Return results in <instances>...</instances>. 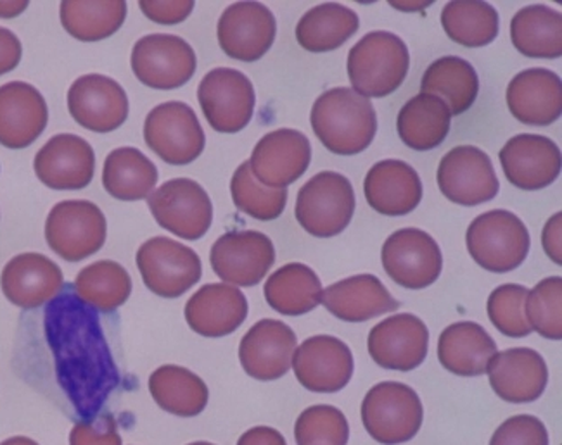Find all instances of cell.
Instances as JSON below:
<instances>
[{"label": "cell", "mask_w": 562, "mask_h": 445, "mask_svg": "<svg viewBox=\"0 0 562 445\" xmlns=\"http://www.w3.org/2000/svg\"><path fill=\"white\" fill-rule=\"evenodd\" d=\"M137 267L144 285L165 299L183 296L203 275L200 255L167 237H155L140 246Z\"/></svg>", "instance_id": "obj_9"}, {"label": "cell", "mask_w": 562, "mask_h": 445, "mask_svg": "<svg viewBox=\"0 0 562 445\" xmlns=\"http://www.w3.org/2000/svg\"><path fill=\"white\" fill-rule=\"evenodd\" d=\"M528 288L518 284H506L495 288L486 303L490 321L502 335L522 339L530 335V323L526 320L525 303Z\"/></svg>", "instance_id": "obj_45"}, {"label": "cell", "mask_w": 562, "mask_h": 445, "mask_svg": "<svg viewBox=\"0 0 562 445\" xmlns=\"http://www.w3.org/2000/svg\"><path fill=\"white\" fill-rule=\"evenodd\" d=\"M122 435L113 417L78 421L70 432V445H122Z\"/></svg>", "instance_id": "obj_47"}, {"label": "cell", "mask_w": 562, "mask_h": 445, "mask_svg": "<svg viewBox=\"0 0 562 445\" xmlns=\"http://www.w3.org/2000/svg\"><path fill=\"white\" fill-rule=\"evenodd\" d=\"M147 147L173 167H186L203 155L204 137L196 113L183 102H165L147 114L144 123Z\"/></svg>", "instance_id": "obj_8"}, {"label": "cell", "mask_w": 562, "mask_h": 445, "mask_svg": "<svg viewBox=\"0 0 562 445\" xmlns=\"http://www.w3.org/2000/svg\"><path fill=\"white\" fill-rule=\"evenodd\" d=\"M218 44L231 59L255 62L269 53L278 23L272 11L258 2L228 5L218 21Z\"/></svg>", "instance_id": "obj_19"}, {"label": "cell", "mask_w": 562, "mask_h": 445, "mask_svg": "<svg viewBox=\"0 0 562 445\" xmlns=\"http://www.w3.org/2000/svg\"><path fill=\"white\" fill-rule=\"evenodd\" d=\"M323 284L312 267L290 263L279 267L266 282L267 303L284 316H302L323 303Z\"/></svg>", "instance_id": "obj_33"}, {"label": "cell", "mask_w": 562, "mask_h": 445, "mask_svg": "<svg viewBox=\"0 0 562 445\" xmlns=\"http://www.w3.org/2000/svg\"><path fill=\"white\" fill-rule=\"evenodd\" d=\"M423 93L440 98L449 105L452 116H461L476 101L480 78L471 62L462 57L447 56L436 59L420 81Z\"/></svg>", "instance_id": "obj_36"}, {"label": "cell", "mask_w": 562, "mask_h": 445, "mask_svg": "<svg viewBox=\"0 0 562 445\" xmlns=\"http://www.w3.org/2000/svg\"><path fill=\"white\" fill-rule=\"evenodd\" d=\"M106 216L89 201H63L45 221V240L59 258L70 263L87 260L106 242Z\"/></svg>", "instance_id": "obj_7"}, {"label": "cell", "mask_w": 562, "mask_h": 445, "mask_svg": "<svg viewBox=\"0 0 562 445\" xmlns=\"http://www.w3.org/2000/svg\"><path fill=\"white\" fill-rule=\"evenodd\" d=\"M490 385L502 401L530 404L546 392L549 369L546 360L528 347L507 349L490 361Z\"/></svg>", "instance_id": "obj_25"}, {"label": "cell", "mask_w": 562, "mask_h": 445, "mask_svg": "<svg viewBox=\"0 0 562 445\" xmlns=\"http://www.w3.org/2000/svg\"><path fill=\"white\" fill-rule=\"evenodd\" d=\"M498 156L507 180L521 191L546 189L561 174V150L542 135H516Z\"/></svg>", "instance_id": "obj_24"}, {"label": "cell", "mask_w": 562, "mask_h": 445, "mask_svg": "<svg viewBox=\"0 0 562 445\" xmlns=\"http://www.w3.org/2000/svg\"><path fill=\"white\" fill-rule=\"evenodd\" d=\"M186 321L192 332L218 339L236 332L248 318V299L228 284H209L186 304Z\"/></svg>", "instance_id": "obj_27"}, {"label": "cell", "mask_w": 562, "mask_h": 445, "mask_svg": "<svg viewBox=\"0 0 562 445\" xmlns=\"http://www.w3.org/2000/svg\"><path fill=\"white\" fill-rule=\"evenodd\" d=\"M497 354V344L481 324L459 321L445 328L438 342V360L457 377H481Z\"/></svg>", "instance_id": "obj_31"}, {"label": "cell", "mask_w": 562, "mask_h": 445, "mask_svg": "<svg viewBox=\"0 0 562 445\" xmlns=\"http://www.w3.org/2000/svg\"><path fill=\"white\" fill-rule=\"evenodd\" d=\"M237 445H288L284 435L270 426H255L240 435Z\"/></svg>", "instance_id": "obj_51"}, {"label": "cell", "mask_w": 562, "mask_h": 445, "mask_svg": "<svg viewBox=\"0 0 562 445\" xmlns=\"http://www.w3.org/2000/svg\"><path fill=\"white\" fill-rule=\"evenodd\" d=\"M310 123L318 140L336 156H357L374 142L378 118L371 101L347 87L315 101Z\"/></svg>", "instance_id": "obj_2"}, {"label": "cell", "mask_w": 562, "mask_h": 445, "mask_svg": "<svg viewBox=\"0 0 562 445\" xmlns=\"http://www.w3.org/2000/svg\"><path fill=\"white\" fill-rule=\"evenodd\" d=\"M312 161V147L302 132L279 128L255 146L249 168L255 179L269 189H285L302 179Z\"/></svg>", "instance_id": "obj_20"}, {"label": "cell", "mask_w": 562, "mask_h": 445, "mask_svg": "<svg viewBox=\"0 0 562 445\" xmlns=\"http://www.w3.org/2000/svg\"><path fill=\"white\" fill-rule=\"evenodd\" d=\"M23 56L20 38L11 30L0 28V77L11 73Z\"/></svg>", "instance_id": "obj_49"}, {"label": "cell", "mask_w": 562, "mask_h": 445, "mask_svg": "<svg viewBox=\"0 0 562 445\" xmlns=\"http://www.w3.org/2000/svg\"><path fill=\"white\" fill-rule=\"evenodd\" d=\"M65 276L61 267L37 252L16 255L0 275L5 299L21 309H37L61 294Z\"/></svg>", "instance_id": "obj_23"}, {"label": "cell", "mask_w": 562, "mask_h": 445, "mask_svg": "<svg viewBox=\"0 0 562 445\" xmlns=\"http://www.w3.org/2000/svg\"><path fill=\"white\" fill-rule=\"evenodd\" d=\"M147 198L159 227L179 239L200 240L209 233L213 204L203 186L194 180H170Z\"/></svg>", "instance_id": "obj_12"}, {"label": "cell", "mask_w": 562, "mask_h": 445, "mask_svg": "<svg viewBox=\"0 0 562 445\" xmlns=\"http://www.w3.org/2000/svg\"><path fill=\"white\" fill-rule=\"evenodd\" d=\"M75 294L94 311L113 312L131 297L132 278L116 261H98L78 273Z\"/></svg>", "instance_id": "obj_39"}, {"label": "cell", "mask_w": 562, "mask_h": 445, "mask_svg": "<svg viewBox=\"0 0 562 445\" xmlns=\"http://www.w3.org/2000/svg\"><path fill=\"white\" fill-rule=\"evenodd\" d=\"M452 113L440 98L419 93L402 107L398 114V135L414 150L440 147L449 135Z\"/></svg>", "instance_id": "obj_34"}, {"label": "cell", "mask_w": 562, "mask_h": 445, "mask_svg": "<svg viewBox=\"0 0 562 445\" xmlns=\"http://www.w3.org/2000/svg\"><path fill=\"white\" fill-rule=\"evenodd\" d=\"M294 375L310 392L335 393L353 377V354L333 335L310 336L293 354Z\"/></svg>", "instance_id": "obj_16"}, {"label": "cell", "mask_w": 562, "mask_h": 445, "mask_svg": "<svg viewBox=\"0 0 562 445\" xmlns=\"http://www.w3.org/2000/svg\"><path fill=\"white\" fill-rule=\"evenodd\" d=\"M44 328L63 392L82 421L95 420L120 384L98 315L66 290L45 309Z\"/></svg>", "instance_id": "obj_1"}, {"label": "cell", "mask_w": 562, "mask_h": 445, "mask_svg": "<svg viewBox=\"0 0 562 445\" xmlns=\"http://www.w3.org/2000/svg\"><path fill=\"white\" fill-rule=\"evenodd\" d=\"M359 26V16L347 5L321 4L300 20L296 41L308 53H329L347 44Z\"/></svg>", "instance_id": "obj_38"}, {"label": "cell", "mask_w": 562, "mask_h": 445, "mask_svg": "<svg viewBox=\"0 0 562 445\" xmlns=\"http://www.w3.org/2000/svg\"><path fill=\"white\" fill-rule=\"evenodd\" d=\"M158 170L155 162L135 147L110 152L102 170V185L119 201H144L155 191Z\"/></svg>", "instance_id": "obj_37"}, {"label": "cell", "mask_w": 562, "mask_h": 445, "mask_svg": "<svg viewBox=\"0 0 562 445\" xmlns=\"http://www.w3.org/2000/svg\"><path fill=\"white\" fill-rule=\"evenodd\" d=\"M526 320L531 330L550 341L562 339V278L550 276L528 292L525 303Z\"/></svg>", "instance_id": "obj_44"}, {"label": "cell", "mask_w": 562, "mask_h": 445, "mask_svg": "<svg viewBox=\"0 0 562 445\" xmlns=\"http://www.w3.org/2000/svg\"><path fill=\"white\" fill-rule=\"evenodd\" d=\"M355 192L350 180L335 171H323L297 192V222L310 236L333 239L347 230L355 213Z\"/></svg>", "instance_id": "obj_5"}, {"label": "cell", "mask_w": 562, "mask_h": 445, "mask_svg": "<svg viewBox=\"0 0 562 445\" xmlns=\"http://www.w3.org/2000/svg\"><path fill=\"white\" fill-rule=\"evenodd\" d=\"M189 445H215V444H210V442H192V444H189Z\"/></svg>", "instance_id": "obj_54"}, {"label": "cell", "mask_w": 562, "mask_h": 445, "mask_svg": "<svg viewBox=\"0 0 562 445\" xmlns=\"http://www.w3.org/2000/svg\"><path fill=\"white\" fill-rule=\"evenodd\" d=\"M210 263L225 284L255 287L276 263V249L261 231H231L213 243Z\"/></svg>", "instance_id": "obj_14"}, {"label": "cell", "mask_w": 562, "mask_h": 445, "mask_svg": "<svg viewBox=\"0 0 562 445\" xmlns=\"http://www.w3.org/2000/svg\"><path fill=\"white\" fill-rule=\"evenodd\" d=\"M198 101L213 130L237 134L254 118L257 95L245 73L233 68H216L201 80Z\"/></svg>", "instance_id": "obj_10"}, {"label": "cell", "mask_w": 562, "mask_h": 445, "mask_svg": "<svg viewBox=\"0 0 562 445\" xmlns=\"http://www.w3.org/2000/svg\"><path fill=\"white\" fill-rule=\"evenodd\" d=\"M506 99L518 122L530 126L554 125L562 114L561 78L550 69H526L513 78Z\"/></svg>", "instance_id": "obj_28"}, {"label": "cell", "mask_w": 562, "mask_h": 445, "mask_svg": "<svg viewBox=\"0 0 562 445\" xmlns=\"http://www.w3.org/2000/svg\"><path fill=\"white\" fill-rule=\"evenodd\" d=\"M33 170L54 191H80L94 179V149L78 135H56L38 150Z\"/></svg>", "instance_id": "obj_21"}, {"label": "cell", "mask_w": 562, "mask_h": 445, "mask_svg": "<svg viewBox=\"0 0 562 445\" xmlns=\"http://www.w3.org/2000/svg\"><path fill=\"white\" fill-rule=\"evenodd\" d=\"M384 272L395 284L411 290L429 287L440 278L443 254L429 233L402 228L384 242L381 251Z\"/></svg>", "instance_id": "obj_13"}, {"label": "cell", "mask_w": 562, "mask_h": 445, "mask_svg": "<svg viewBox=\"0 0 562 445\" xmlns=\"http://www.w3.org/2000/svg\"><path fill=\"white\" fill-rule=\"evenodd\" d=\"M513 45L530 59L562 56V16L549 5H526L510 23Z\"/></svg>", "instance_id": "obj_35"}, {"label": "cell", "mask_w": 562, "mask_h": 445, "mask_svg": "<svg viewBox=\"0 0 562 445\" xmlns=\"http://www.w3.org/2000/svg\"><path fill=\"white\" fill-rule=\"evenodd\" d=\"M296 344V335L288 324L278 320L258 321L240 341V366L255 380H279L291 369Z\"/></svg>", "instance_id": "obj_22"}, {"label": "cell", "mask_w": 562, "mask_h": 445, "mask_svg": "<svg viewBox=\"0 0 562 445\" xmlns=\"http://www.w3.org/2000/svg\"><path fill=\"white\" fill-rule=\"evenodd\" d=\"M49 122L44 95L25 81L0 87V146L25 149L32 146Z\"/></svg>", "instance_id": "obj_26"}, {"label": "cell", "mask_w": 562, "mask_h": 445, "mask_svg": "<svg viewBox=\"0 0 562 445\" xmlns=\"http://www.w3.org/2000/svg\"><path fill=\"white\" fill-rule=\"evenodd\" d=\"M294 438L297 445H348L350 425L341 409L312 406L297 417Z\"/></svg>", "instance_id": "obj_43"}, {"label": "cell", "mask_w": 562, "mask_h": 445, "mask_svg": "<svg viewBox=\"0 0 562 445\" xmlns=\"http://www.w3.org/2000/svg\"><path fill=\"white\" fill-rule=\"evenodd\" d=\"M424 408L416 390L400 381H383L367 392L362 402V423L383 445L412 441L423 426Z\"/></svg>", "instance_id": "obj_6"}, {"label": "cell", "mask_w": 562, "mask_h": 445, "mask_svg": "<svg viewBox=\"0 0 562 445\" xmlns=\"http://www.w3.org/2000/svg\"><path fill=\"white\" fill-rule=\"evenodd\" d=\"M323 304L330 315L348 323H363L400 308L398 300L374 275L350 276L330 285L323 292Z\"/></svg>", "instance_id": "obj_30"}, {"label": "cell", "mask_w": 562, "mask_h": 445, "mask_svg": "<svg viewBox=\"0 0 562 445\" xmlns=\"http://www.w3.org/2000/svg\"><path fill=\"white\" fill-rule=\"evenodd\" d=\"M436 180L441 194L459 206H480L501 191L492 159L474 146H459L447 152Z\"/></svg>", "instance_id": "obj_15"}, {"label": "cell", "mask_w": 562, "mask_h": 445, "mask_svg": "<svg viewBox=\"0 0 562 445\" xmlns=\"http://www.w3.org/2000/svg\"><path fill=\"white\" fill-rule=\"evenodd\" d=\"M71 118L86 130L110 134L128 118V98L119 81L104 75H86L68 90Z\"/></svg>", "instance_id": "obj_17"}, {"label": "cell", "mask_w": 562, "mask_h": 445, "mask_svg": "<svg viewBox=\"0 0 562 445\" xmlns=\"http://www.w3.org/2000/svg\"><path fill=\"white\" fill-rule=\"evenodd\" d=\"M131 66L143 85L173 90L194 77L198 61L194 49L183 38L155 33L135 42Z\"/></svg>", "instance_id": "obj_11"}, {"label": "cell", "mask_w": 562, "mask_h": 445, "mask_svg": "<svg viewBox=\"0 0 562 445\" xmlns=\"http://www.w3.org/2000/svg\"><path fill=\"white\" fill-rule=\"evenodd\" d=\"M441 25L456 44L476 49L492 44L497 38L501 20L497 9L493 5L461 0L445 5Z\"/></svg>", "instance_id": "obj_41"}, {"label": "cell", "mask_w": 562, "mask_h": 445, "mask_svg": "<svg viewBox=\"0 0 562 445\" xmlns=\"http://www.w3.org/2000/svg\"><path fill=\"white\" fill-rule=\"evenodd\" d=\"M149 392L159 408L179 418H194L203 413L210 399L203 378L176 365L161 366L153 372Z\"/></svg>", "instance_id": "obj_32"}, {"label": "cell", "mask_w": 562, "mask_h": 445, "mask_svg": "<svg viewBox=\"0 0 562 445\" xmlns=\"http://www.w3.org/2000/svg\"><path fill=\"white\" fill-rule=\"evenodd\" d=\"M61 25L71 37L80 42H99L113 37L127 18V4L122 0L111 2H61Z\"/></svg>", "instance_id": "obj_40"}, {"label": "cell", "mask_w": 562, "mask_h": 445, "mask_svg": "<svg viewBox=\"0 0 562 445\" xmlns=\"http://www.w3.org/2000/svg\"><path fill=\"white\" fill-rule=\"evenodd\" d=\"M26 8H29V2H0V18L13 20V18L20 16Z\"/></svg>", "instance_id": "obj_52"}, {"label": "cell", "mask_w": 562, "mask_h": 445, "mask_svg": "<svg viewBox=\"0 0 562 445\" xmlns=\"http://www.w3.org/2000/svg\"><path fill=\"white\" fill-rule=\"evenodd\" d=\"M367 349L381 368L412 372L428 356L429 330L416 315L402 312L372 328Z\"/></svg>", "instance_id": "obj_18"}, {"label": "cell", "mask_w": 562, "mask_h": 445, "mask_svg": "<svg viewBox=\"0 0 562 445\" xmlns=\"http://www.w3.org/2000/svg\"><path fill=\"white\" fill-rule=\"evenodd\" d=\"M0 445H38L37 442L29 437H11L2 442Z\"/></svg>", "instance_id": "obj_53"}, {"label": "cell", "mask_w": 562, "mask_h": 445, "mask_svg": "<svg viewBox=\"0 0 562 445\" xmlns=\"http://www.w3.org/2000/svg\"><path fill=\"white\" fill-rule=\"evenodd\" d=\"M468 251L486 272L509 273L521 266L530 252V233L510 210H488L468 228Z\"/></svg>", "instance_id": "obj_4"}, {"label": "cell", "mask_w": 562, "mask_h": 445, "mask_svg": "<svg viewBox=\"0 0 562 445\" xmlns=\"http://www.w3.org/2000/svg\"><path fill=\"white\" fill-rule=\"evenodd\" d=\"M411 54L395 33L372 32L348 54V77L362 98L383 99L396 92L407 78Z\"/></svg>", "instance_id": "obj_3"}, {"label": "cell", "mask_w": 562, "mask_h": 445, "mask_svg": "<svg viewBox=\"0 0 562 445\" xmlns=\"http://www.w3.org/2000/svg\"><path fill=\"white\" fill-rule=\"evenodd\" d=\"M363 192L369 206L380 215L405 216L419 206L423 183L411 164L398 159H387L369 170Z\"/></svg>", "instance_id": "obj_29"}, {"label": "cell", "mask_w": 562, "mask_h": 445, "mask_svg": "<svg viewBox=\"0 0 562 445\" xmlns=\"http://www.w3.org/2000/svg\"><path fill=\"white\" fill-rule=\"evenodd\" d=\"M231 194L237 209L260 221L278 219L288 204V191L261 185L251 173L249 161L243 162L234 173Z\"/></svg>", "instance_id": "obj_42"}, {"label": "cell", "mask_w": 562, "mask_h": 445, "mask_svg": "<svg viewBox=\"0 0 562 445\" xmlns=\"http://www.w3.org/2000/svg\"><path fill=\"white\" fill-rule=\"evenodd\" d=\"M139 8L149 20L159 23V25H177V23L188 20L189 14L194 9V2L192 0H183V2L143 0V2H139Z\"/></svg>", "instance_id": "obj_48"}, {"label": "cell", "mask_w": 562, "mask_h": 445, "mask_svg": "<svg viewBox=\"0 0 562 445\" xmlns=\"http://www.w3.org/2000/svg\"><path fill=\"white\" fill-rule=\"evenodd\" d=\"M490 445H549V432L542 420L530 414H519L498 426Z\"/></svg>", "instance_id": "obj_46"}, {"label": "cell", "mask_w": 562, "mask_h": 445, "mask_svg": "<svg viewBox=\"0 0 562 445\" xmlns=\"http://www.w3.org/2000/svg\"><path fill=\"white\" fill-rule=\"evenodd\" d=\"M561 228L562 215L558 213L549 219L546 228H543L542 236L543 249H546L547 255L559 266L562 264Z\"/></svg>", "instance_id": "obj_50"}]
</instances>
